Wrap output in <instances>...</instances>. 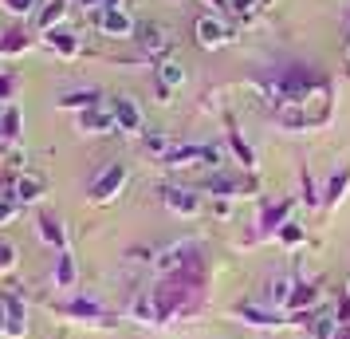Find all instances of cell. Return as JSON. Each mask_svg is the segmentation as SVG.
<instances>
[{"mask_svg":"<svg viewBox=\"0 0 350 339\" xmlns=\"http://www.w3.org/2000/svg\"><path fill=\"white\" fill-rule=\"evenodd\" d=\"M323 83H327V79L319 75L315 67L287 64V67H271L268 75L260 79V95H264V103L275 111V107H284V103H295V99L311 95V91L323 87Z\"/></svg>","mask_w":350,"mask_h":339,"instance_id":"6da1fadb","label":"cell"},{"mask_svg":"<svg viewBox=\"0 0 350 339\" xmlns=\"http://www.w3.org/2000/svg\"><path fill=\"white\" fill-rule=\"evenodd\" d=\"M275 123H284L287 130H315L327 123V114H331V91H327V83L315 87L311 95L295 99V103H284V107H275Z\"/></svg>","mask_w":350,"mask_h":339,"instance_id":"7a4b0ae2","label":"cell"},{"mask_svg":"<svg viewBox=\"0 0 350 339\" xmlns=\"http://www.w3.org/2000/svg\"><path fill=\"white\" fill-rule=\"evenodd\" d=\"M126 181H130L126 162H107L95 178H91V186H87V197H91L95 205H111L114 197L126 190Z\"/></svg>","mask_w":350,"mask_h":339,"instance_id":"3957f363","label":"cell"},{"mask_svg":"<svg viewBox=\"0 0 350 339\" xmlns=\"http://www.w3.org/2000/svg\"><path fill=\"white\" fill-rule=\"evenodd\" d=\"M134 44H138V51H142L146 60L161 64V60H170V51H174V36H170V28L158 24V20H142L138 32H134Z\"/></svg>","mask_w":350,"mask_h":339,"instance_id":"277c9868","label":"cell"},{"mask_svg":"<svg viewBox=\"0 0 350 339\" xmlns=\"http://www.w3.org/2000/svg\"><path fill=\"white\" fill-rule=\"evenodd\" d=\"M221 162H224L221 146H181L177 142L161 158V166H170V170H193V166H221Z\"/></svg>","mask_w":350,"mask_h":339,"instance_id":"5b68a950","label":"cell"},{"mask_svg":"<svg viewBox=\"0 0 350 339\" xmlns=\"http://www.w3.org/2000/svg\"><path fill=\"white\" fill-rule=\"evenodd\" d=\"M91 24H95L107 40H134V32H138V20L130 16L126 8H103V12H91Z\"/></svg>","mask_w":350,"mask_h":339,"instance_id":"8992f818","label":"cell"},{"mask_svg":"<svg viewBox=\"0 0 350 339\" xmlns=\"http://www.w3.org/2000/svg\"><path fill=\"white\" fill-rule=\"evenodd\" d=\"M44 194H48V178L40 170H20V174L8 178V197L20 201V205H36Z\"/></svg>","mask_w":350,"mask_h":339,"instance_id":"52a82bcc","label":"cell"},{"mask_svg":"<svg viewBox=\"0 0 350 339\" xmlns=\"http://www.w3.org/2000/svg\"><path fill=\"white\" fill-rule=\"evenodd\" d=\"M158 194H161V205L170 213H177V217H197L205 210V197L197 190H189V186H161Z\"/></svg>","mask_w":350,"mask_h":339,"instance_id":"ba28073f","label":"cell"},{"mask_svg":"<svg viewBox=\"0 0 350 339\" xmlns=\"http://www.w3.org/2000/svg\"><path fill=\"white\" fill-rule=\"evenodd\" d=\"M201 257V249L197 244H189V241H181V244H170V249H161L158 257H154V276H174V273H181L189 260H197Z\"/></svg>","mask_w":350,"mask_h":339,"instance_id":"9c48e42d","label":"cell"},{"mask_svg":"<svg viewBox=\"0 0 350 339\" xmlns=\"http://www.w3.org/2000/svg\"><path fill=\"white\" fill-rule=\"evenodd\" d=\"M114 123H118V134H142L146 130V118H142V107L134 103L130 95H111L107 99Z\"/></svg>","mask_w":350,"mask_h":339,"instance_id":"30bf717a","label":"cell"},{"mask_svg":"<svg viewBox=\"0 0 350 339\" xmlns=\"http://www.w3.org/2000/svg\"><path fill=\"white\" fill-rule=\"evenodd\" d=\"M193 36H197V44H201L205 51H217V48H224V44L232 40V28H228L221 16L205 12V16H197V24H193Z\"/></svg>","mask_w":350,"mask_h":339,"instance_id":"8fae6325","label":"cell"},{"mask_svg":"<svg viewBox=\"0 0 350 339\" xmlns=\"http://www.w3.org/2000/svg\"><path fill=\"white\" fill-rule=\"evenodd\" d=\"M291 210H295V201H291V197H280V201H260V229H256V241H260V237H275V233L287 225Z\"/></svg>","mask_w":350,"mask_h":339,"instance_id":"7c38bea8","label":"cell"},{"mask_svg":"<svg viewBox=\"0 0 350 339\" xmlns=\"http://www.w3.org/2000/svg\"><path fill=\"white\" fill-rule=\"evenodd\" d=\"M59 316L67 320H79V323H107L111 320V312L98 304V300H87V296H75V300H64V304H51Z\"/></svg>","mask_w":350,"mask_h":339,"instance_id":"4fadbf2b","label":"cell"},{"mask_svg":"<svg viewBox=\"0 0 350 339\" xmlns=\"http://www.w3.org/2000/svg\"><path fill=\"white\" fill-rule=\"evenodd\" d=\"M75 130H79V134H114L118 123H114L111 107H107V103H98V107H91V111L75 114Z\"/></svg>","mask_w":350,"mask_h":339,"instance_id":"5bb4252c","label":"cell"},{"mask_svg":"<svg viewBox=\"0 0 350 339\" xmlns=\"http://www.w3.org/2000/svg\"><path fill=\"white\" fill-rule=\"evenodd\" d=\"M40 44H44L48 51H55L59 60H79L83 55V40L71 32V28H51V32L40 36Z\"/></svg>","mask_w":350,"mask_h":339,"instance_id":"9a60e30c","label":"cell"},{"mask_svg":"<svg viewBox=\"0 0 350 339\" xmlns=\"http://www.w3.org/2000/svg\"><path fill=\"white\" fill-rule=\"evenodd\" d=\"M36 237L48 244V249H55V253H64V249H67V229H64V221H59L51 210L36 213Z\"/></svg>","mask_w":350,"mask_h":339,"instance_id":"2e32d148","label":"cell"},{"mask_svg":"<svg viewBox=\"0 0 350 339\" xmlns=\"http://www.w3.org/2000/svg\"><path fill=\"white\" fill-rule=\"evenodd\" d=\"M36 44H40V36L24 32V24H12V28L0 32V60H16L24 51H32Z\"/></svg>","mask_w":350,"mask_h":339,"instance_id":"e0dca14e","label":"cell"},{"mask_svg":"<svg viewBox=\"0 0 350 339\" xmlns=\"http://www.w3.org/2000/svg\"><path fill=\"white\" fill-rule=\"evenodd\" d=\"M201 190H208L217 201H232V197H240L244 190H248V181L232 178V174H208V178L201 181Z\"/></svg>","mask_w":350,"mask_h":339,"instance_id":"ac0fdd59","label":"cell"},{"mask_svg":"<svg viewBox=\"0 0 350 339\" xmlns=\"http://www.w3.org/2000/svg\"><path fill=\"white\" fill-rule=\"evenodd\" d=\"M98 103H107V95L103 91H95V87H79V91H67V95L55 99V107L59 111H91V107H98Z\"/></svg>","mask_w":350,"mask_h":339,"instance_id":"d6986e66","label":"cell"},{"mask_svg":"<svg viewBox=\"0 0 350 339\" xmlns=\"http://www.w3.org/2000/svg\"><path fill=\"white\" fill-rule=\"evenodd\" d=\"M181 83H185V67L177 64V60H161L158 64V103H170V95Z\"/></svg>","mask_w":350,"mask_h":339,"instance_id":"ffe728a7","label":"cell"},{"mask_svg":"<svg viewBox=\"0 0 350 339\" xmlns=\"http://www.w3.org/2000/svg\"><path fill=\"white\" fill-rule=\"evenodd\" d=\"M67 4H71V0H44V4H40V12H36V36L51 32V28H64Z\"/></svg>","mask_w":350,"mask_h":339,"instance_id":"44dd1931","label":"cell"},{"mask_svg":"<svg viewBox=\"0 0 350 339\" xmlns=\"http://www.w3.org/2000/svg\"><path fill=\"white\" fill-rule=\"evenodd\" d=\"M51 284H55V288H75V284H79V264H75V257H71V249H64V253L55 257Z\"/></svg>","mask_w":350,"mask_h":339,"instance_id":"7402d4cb","label":"cell"},{"mask_svg":"<svg viewBox=\"0 0 350 339\" xmlns=\"http://www.w3.org/2000/svg\"><path fill=\"white\" fill-rule=\"evenodd\" d=\"M237 316H240V323H248V327H280V323H284L280 312H268V307H260V304H240Z\"/></svg>","mask_w":350,"mask_h":339,"instance_id":"603a6c76","label":"cell"},{"mask_svg":"<svg viewBox=\"0 0 350 339\" xmlns=\"http://www.w3.org/2000/svg\"><path fill=\"white\" fill-rule=\"evenodd\" d=\"M4 304H8V339H24L28 336V316H24V304L16 300V292H4Z\"/></svg>","mask_w":350,"mask_h":339,"instance_id":"cb8c5ba5","label":"cell"},{"mask_svg":"<svg viewBox=\"0 0 350 339\" xmlns=\"http://www.w3.org/2000/svg\"><path fill=\"white\" fill-rule=\"evenodd\" d=\"M130 320L146 323V327H158V307H154V296H150V288H142L134 300H130Z\"/></svg>","mask_w":350,"mask_h":339,"instance_id":"d4e9b609","label":"cell"},{"mask_svg":"<svg viewBox=\"0 0 350 339\" xmlns=\"http://www.w3.org/2000/svg\"><path fill=\"white\" fill-rule=\"evenodd\" d=\"M315 300H319V288H315V284H295V288H291V296H287L284 312H287V316H299L303 307H311Z\"/></svg>","mask_w":350,"mask_h":339,"instance_id":"484cf974","label":"cell"},{"mask_svg":"<svg viewBox=\"0 0 350 339\" xmlns=\"http://www.w3.org/2000/svg\"><path fill=\"white\" fill-rule=\"evenodd\" d=\"M0 127H4V142L20 146V138H24V114H20V107L8 103V111H4V118H0Z\"/></svg>","mask_w":350,"mask_h":339,"instance_id":"4316f807","label":"cell"},{"mask_svg":"<svg viewBox=\"0 0 350 339\" xmlns=\"http://www.w3.org/2000/svg\"><path fill=\"white\" fill-rule=\"evenodd\" d=\"M228 146H232V154H237L240 166H244V170H252V166H256V150L244 142V134H240L237 127H228Z\"/></svg>","mask_w":350,"mask_h":339,"instance_id":"83f0119b","label":"cell"},{"mask_svg":"<svg viewBox=\"0 0 350 339\" xmlns=\"http://www.w3.org/2000/svg\"><path fill=\"white\" fill-rule=\"evenodd\" d=\"M291 288H295V284H291V280H280V276H275V280H268V292H264V300H268V307H284L287 304V296H291Z\"/></svg>","mask_w":350,"mask_h":339,"instance_id":"f1b7e54d","label":"cell"},{"mask_svg":"<svg viewBox=\"0 0 350 339\" xmlns=\"http://www.w3.org/2000/svg\"><path fill=\"white\" fill-rule=\"evenodd\" d=\"M40 4H44V0H0V8H4L8 16H16V20L36 16V12H40Z\"/></svg>","mask_w":350,"mask_h":339,"instance_id":"f546056e","label":"cell"},{"mask_svg":"<svg viewBox=\"0 0 350 339\" xmlns=\"http://www.w3.org/2000/svg\"><path fill=\"white\" fill-rule=\"evenodd\" d=\"M334 331H338V316H331V312L311 320V339H334Z\"/></svg>","mask_w":350,"mask_h":339,"instance_id":"4dcf8cb0","label":"cell"},{"mask_svg":"<svg viewBox=\"0 0 350 339\" xmlns=\"http://www.w3.org/2000/svg\"><path fill=\"white\" fill-rule=\"evenodd\" d=\"M347 186H350V166L338 170V174L331 178V186H327V205H338V201L347 197Z\"/></svg>","mask_w":350,"mask_h":339,"instance_id":"1f68e13d","label":"cell"},{"mask_svg":"<svg viewBox=\"0 0 350 339\" xmlns=\"http://www.w3.org/2000/svg\"><path fill=\"white\" fill-rule=\"evenodd\" d=\"M142 146H146V154H154V158H165V154H170V150H174V138H165V134H146L142 138Z\"/></svg>","mask_w":350,"mask_h":339,"instance_id":"d6a6232c","label":"cell"},{"mask_svg":"<svg viewBox=\"0 0 350 339\" xmlns=\"http://www.w3.org/2000/svg\"><path fill=\"white\" fill-rule=\"evenodd\" d=\"M16 244L12 241H4V237H0V276H8L12 273V268H16Z\"/></svg>","mask_w":350,"mask_h":339,"instance_id":"836d02e7","label":"cell"},{"mask_svg":"<svg viewBox=\"0 0 350 339\" xmlns=\"http://www.w3.org/2000/svg\"><path fill=\"white\" fill-rule=\"evenodd\" d=\"M20 210H24L20 201H12L8 194H0V229H4V225H12V221L20 217Z\"/></svg>","mask_w":350,"mask_h":339,"instance_id":"e575fe53","label":"cell"},{"mask_svg":"<svg viewBox=\"0 0 350 339\" xmlns=\"http://www.w3.org/2000/svg\"><path fill=\"white\" fill-rule=\"evenodd\" d=\"M228 8H232L240 20H252L256 12H260V0H228Z\"/></svg>","mask_w":350,"mask_h":339,"instance_id":"d590c367","label":"cell"},{"mask_svg":"<svg viewBox=\"0 0 350 339\" xmlns=\"http://www.w3.org/2000/svg\"><path fill=\"white\" fill-rule=\"evenodd\" d=\"M16 87H20V79L12 71H0V103H8V99L16 95Z\"/></svg>","mask_w":350,"mask_h":339,"instance_id":"8d00e7d4","label":"cell"},{"mask_svg":"<svg viewBox=\"0 0 350 339\" xmlns=\"http://www.w3.org/2000/svg\"><path fill=\"white\" fill-rule=\"evenodd\" d=\"M275 237H280V241H284V244H299V241H303V229L295 225V221H287V225L280 229Z\"/></svg>","mask_w":350,"mask_h":339,"instance_id":"74e56055","label":"cell"},{"mask_svg":"<svg viewBox=\"0 0 350 339\" xmlns=\"http://www.w3.org/2000/svg\"><path fill=\"white\" fill-rule=\"evenodd\" d=\"M79 4L87 8V16H91V12H103V8H126L122 0H79Z\"/></svg>","mask_w":350,"mask_h":339,"instance_id":"f35d334b","label":"cell"},{"mask_svg":"<svg viewBox=\"0 0 350 339\" xmlns=\"http://www.w3.org/2000/svg\"><path fill=\"white\" fill-rule=\"evenodd\" d=\"M8 331V304H4V292H0V336Z\"/></svg>","mask_w":350,"mask_h":339,"instance_id":"ab89813d","label":"cell"},{"mask_svg":"<svg viewBox=\"0 0 350 339\" xmlns=\"http://www.w3.org/2000/svg\"><path fill=\"white\" fill-rule=\"evenodd\" d=\"M213 213H217V217H228V213H232V205H228V201H217V205H213Z\"/></svg>","mask_w":350,"mask_h":339,"instance_id":"60d3db41","label":"cell"},{"mask_svg":"<svg viewBox=\"0 0 350 339\" xmlns=\"http://www.w3.org/2000/svg\"><path fill=\"white\" fill-rule=\"evenodd\" d=\"M347 51H350V12H347Z\"/></svg>","mask_w":350,"mask_h":339,"instance_id":"b9f144b4","label":"cell"},{"mask_svg":"<svg viewBox=\"0 0 350 339\" xmlns=\"http://www.w3.org/2000/svg\"><path fill=\"white\" fill-rule=\"evenodd\" d=\"M347 300H350V280H347Z\"/></svg>","mask_w":350,"mask_h":339,"instance_id":"7bdbcfd3","label":"cell"}]
</instances>
